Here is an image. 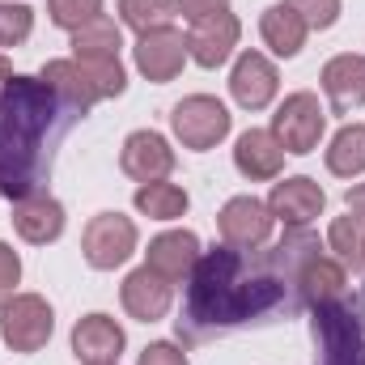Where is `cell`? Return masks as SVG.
Masks as SVG:
<instances>
[{
	"instance_id": "obj_1",
	"label": "cell",
	"mask_w": 365,
	"mask_h": 365,
	"mask_svg": "<svg viewBox=\"0 0 365 365\" xmlns=\"http://www.w3.org/2000/svg\"><path fill=\"white\" fill-rule=\"evenodd\" d=\"M314 251H323V242L310 230H284L276 247H255V251L225 242L204 251L187 276L182 314L175 319L179 340L204 344L247 323H276L297 314L302 310L297 272Z\"/></svg>"
},
{
	"instance_id": "obj_2",
	"label": "cell",
	"mask_w": 365,
	"mask_h": 365,
	"mask_svg": "<svg viewBox=\"0 0 365 365\" xmlns=\"http://www.w3.org/2000/svg\"><path fill=\"white\" fill-rule=\"evenodd\" d=\"M81 115L68 110L43 77L13 73L0 86V195L21 200L47 191L56 149Z\"/></svg>"
},
{
	"instance_id": "obj_3",
	"label": "cell",
	"mask_w": 365,
	"mask_h": 365,
	"mask_svg": "<svg viewBox=\"0 0 365 365\" xmlns=\"http://www.w3.org/2000/svg\"><path fill=\"white\" fill-rule=\"evenodd\" d=\"M319 365H365V284L310 310Z\"/></svg>"
},
{
	"instance_id": "obj_4",
	"label": "cell",
	"mask_w": 365,
	"mask_h": 365,
	"mask_svg": "<svg viewBox=\"0 0 365 365\" xmlns=\"http://www.w3.org/2000/svg\"><path fill=\"white\" fill-rule=\"evenodd\" d=\"M170 128H175V140H179L182 149H191V153H208V149H217V145L230 136L234 115L225 110L221 98H212V93H191V98L175 102V110H170Z\"/></svg>"
},
{
	"instance_id": "obj_5",
	"label": "cell",
	"mask_w": 365,
	"mask_h": 365,
	"mask_svg": "<svg viewBox=\"0 0 365 365\" xmlns=\"http://www.w3.org/2000/svg\"><path fill=\"white\" fill-rule=\"evenodd\" d=\"M56 331V310L43 293H13L0 306V340L13 353H38L47 349Z\"/></svg>"
},
{
	"instance_id": "obj_6",
	"label": "cell",
	"mask_w": 365,
	"mask_h": 365,
	"mask_svg": "<svg viewBox=\"0 0 365 365\" xmlns=\"http://www.w3.org/2000/svg\"><path fill=\"white\" fill-rule=\"evenodd\" d=\"M323 132H327V110H323L319 93L297 90V93H289V98L276 106L272 136L280 140V149H284V153H293V158L314 153V149H319V140H323Z\"/></svg>"
},
{
	"instance_id": "obj_7",
	"label": "cell",
	"mask_w": 365,
	"mask_h": 365,
	"mask_svg": "<svg viewBox=\"0 0 365 365\" xmlns=\"http://www.w3.org/2000/svg\"><path fill=\"white\" fill-rule=\"evenodd\" d=\"M136 221L123 212H98L81 234V255L93 272H115L136 255Z\"/></svg>"
},
{
	"instance_id": "obj_8",
	"label": "cell",
	"mask_w": 365,
	"mask_h": 365,
	"mask_svg": "<svg viewBox=\"0 0 365 365\" xmlns=\"http://www.w3.org/2000/svg\"><path fill=\"white\" fill-rule=\"evenodd\" d=\"M217 230H221V242L225 247L255 251V247H268V238H272V230H276V217H272V208H268V200L234 195L217 212Z\"/></svg>"
},
{
	"instance_id": "obj_9",
	"label": "cell",
	"mask_w": 365,
	"mask_h": 365,
	"mask_svg": "<svg viewBox=\"0 0 365 365\" xmlns=\"http://www.w3.org/2000/svg\"><path fill=\"white\" fill-rule=\"evenodd\" d=\"M132 60H136V73L153 86H166L175 81L187 64V34L175 26H158V30H145L136 34V47H132Z\"/></svg>"
},
{
	"instance_id": "obj_10",
	"label": "cell",
	"mask_w": 365,
	"mask_h": 365,
	"mask_svg": "<svg viewBox=\"0 0 365 365\" xmlns=\"http://www.w3.org/2000/svg\"><path fill=\"white\" fill-rule=\"evenodd\" d=\"M268 208H272V217L284 230H310V221L327 208V191L310 175H293V179L272 182Z\"/></svg>"
},
{
	"instance_id": "obj_11",
	"label": "cell",
	"mask_w": 365,
	"mask_h": 365,
	"mask_svg": "<svg viewBox=\"0 0 365 365\" xmlns=\"http://www.w3.org/2000/svg\"><path fill=\"white\" fill-rule=\"evenodd\" d=\"M238 38H242V21L230 9L204 17V21H191V30H187V60H195L200 68H221L234 56Z\"/></svg>"
},
{
	"instance_id": "obj_12",
	"label": "cell",
	"mask_w": 365,
	"mask_h": 365,
	"mask_svg": "<svg viewBox=\"0 0 365 365\" xmlns=\"http://www.w3.org/2000/svg\"><path fill=\"white\" fill-rule=\"evenodd\" d=\"M13 230L21 242L30 247H47V242H60L68 217H64V204L51 195V191H34V195H21L13 200Z\"/></svg>"
},
{
	"instance_id": "obj_13",
	"label": "cell",
	"mask_w": 365,
	"mask_h": 365,
	"mask_svg": "<svg viewBox=\"0 0 365 365\" xmlns=\"http://www.w3.org/2000/svg\"><path fill=\"white\" fill-rule=\"evenodd\" d=\"M119 302H123V310H128L136 323H158V319H166L170 306H175V284H170L166 276H158L149 264H140L136 272L123 276Z\"/></svg>"
},
{
	"instance_id": "obj_14",
	"label": "cell",
	"mask_w": 365,
	"mask_h": 365,
	"mask_svg": "<svg viewBox=\"0 0 365 365\" xmlns=\"http://www.w3.org/2000/svg\"><path fill=\"white\" fill-rule=\"evenodd\" d=\"M230 93L242 110H268L280 93V73L264 51H242L230 73Z\"/></svg>"
},
{
	"instance_id": "obj_15",
	"label": "cell",
	"mask_w": 365,
	"mask_h": 365,
	"mask_svg": "<svg viewBox=\"0 0 365 365\" xmlns=\"http://www.w3.org/2000/svg\"><path fill=\"white\" fill-rule=\"evenodd\" d=\"M119 170L136 182H158L175 170V149H170V140H166L162 132L140 128V132H132V136L123 140V149H119Z\"/></svg>"
},
{
	"instance_id": "obj_16",
	"label": "cell",
	"mask_w": 365,
	"mask_h": 365,
	"mask_svg": "<svg viewBox=\"0 0 365 365\" xmlns=\"http://www.w3.org/2000/svg\"><path fill=\"white\" fill-rule=\"evenodd\" d=\"M123 344H128L123 327L102 310L77 319V327H73V357L81 365H119Z\"/></svg>"
},
{
	"instance_id": "obj_17",
	"label": "cell",
	"mask_w": 365,
	"mask_h": 365,
	"mask_svg": "<svg viewBox=\"0 0 365 365\" xmlns=\"http://www.w3.org/2000/svg\"><path fill=\"white\" fill-rule=\"evenodd\" d=\"M200 255H204V247H200V238L191 230H166V234H158L149 242L145 264L158 276H166L170 284H187V276L200 264Z\"/></svg>"
},
{
	"instance_id": "obj_18",
	"label": "cell",
	"mask_w": 365,
	"mask_h": 365,
	"mask_svg": "<svg viewBox=\"0 0 365 365\" xmlns=\"http://www.w3.org/2000/svg\"><path fill=\"white\" fill-rule=\"evenodd\" d=\"M319 81H323V93H327L336 115H349V110L365 106V56H357V51L331 56L323 64Z\"/></svg>"
},
{
	"instance_id": "obj_19",
	"label": "cell",
	"mask_w": 365,
	"mask_h": 365,
	"mask_svg": "<svg viewBox=\"0 0 365 365\" xmlns=\"http://www.w3.org/2000/svg\"><path fill=\"white\" fill-rule=\"evenodd\" d=\"M234 166L247 182H272L280 179V166H284V149L272 136V128H247L238 140H234Z\"/></svg>"
},
{
	"instance_id": "obj_20",
	"label": "cell",
	"mask_w": 365,
	"mask_h": 365,
	"mask_svg": "<svg viewBox=\"0 0 365 365\" xmlns=\"http://www.w3.org/2000/svg\"><path fill=\"white\" fill-rule=\"evenodd\" d=\"M344 289H349V268H344L336 255H327V247L314 251V255L302 264V272H297L302 310H314V306H323V302H336Z\"/></svg>"
},
{
	"instance_id": "obj_21",
	"label": "cell",
	"mask_w": 365,
	"mask_h": 365,
	"mask_svg": "<svg viewBox=\"0 0 365 365\" xmlns=\"http://www.w3.org/2000/svg\"><path fill=\"white\" fill-rule=\"evenodd\" d=\"M259 34H264V47H268L272 56H280V60H293V56L306 47V38H310L306 21L297 17V9H293L289 0H276V4L264 9Z\"/></svg>"
},
{
	"instance_id": "obj_22",
	"label": "cell",
	"mask_w": 365,
	"mask_h": 365,
	"mask_svg": "<svg viewBox=\"0 0 365 365\" xmlns=\"http://www.w3.org/2000/svg\"><path fill=\"white\" fill-rule=\"evenodd\" d=\"M38 77H43V86H47V90L56 93L68 110H77L81 119L98 106V93H93L90 77L81 73V64H77V60H47Z\"/></svg>"
},
{
	"instance_id": "obj_23",
	"label": "cell",
	"mask_w": 365,
	"mask_h": 365,
	"mask_svg": "<svg viewBox=\"0 0 365 365\" xmlns=\"http://www.w3.org/2000/svg\"><path fill=\"white\" fill-rule=\"evenodd\" d=\"M132 204H136V212H145L149 221H179L182 212L191 208V195L182 191L179 182H140L136 187V195H132Z\"/></svg>"
},
{
	"instance_id": "obj_24",
	"label": "cell",
	"mask_w": 365,
	"mask_h": 365,
	"mask_svg": "<svg viewBox=\"0 0 365 365\" xmlns=\"http://www.w3.org/2000/svg\"><path fill=\"white\" fill-rule=\"evenodd\" d=\"M327 170L336 179L365 175V123H344L327 145Z\"/></svg>"
},
{
	"instance_id": "obj_25",
	"label": "cell",
	"mask_w": 365,
	"mask_h": 365,
	"mask_svg": "<svg viewBox=\"0 0 365 365\" xmlns=\"http://www.w3.org/2000/svg\"><path fill=\"white\" fill-rule=\"evenodd\" d=\"M119 47H123V30L106 13H98L81 30H73V56H119Z\"/></svg>"
},
{
	"instance_id": "obj_26",
	"label": "cell",
	"mask_w": 365,
	"mask_h": 365,
	"mask_svg": "<svg viewBox=\"0 0 365 365\" xmlns=\"http://www.w3.org/2000/svg\"><path fill=\"white\" fill-rule=\"evenodd\" d=\"M179 17V0H119V26L145 34L158 26H170Z\"/></svg>"
},
{
	"instance_id": "obj_27",
	"label": "cell",
	"mask_w": 365,
	"mask_h": 365,
	"mask_svg": "<svg viewBox=\"0 0 365 365\" xmlns=\"http://www.w3.org/2000/svg\"><path fill=\"white\" fill-rule=\"evenodd\" d=\"M73 60H77L81 73L90 77L98 102H102V98H119V93L128 90V73H123L119 56H73Z\"/></svg>"
},
{
	"instance_id": "obj_28",
	"label": "cell",
	"mask_w": 365,
	"mask_h": 365,
	"mask_svg": "<svg viewBox=\"0 0 365 365\" xmlns=\"http://www.w3.org/2000/svg\"><path fill=\"white\" fill-rule=\"evenodd\" d=\"M361 242H365V225L353 212H344V217L331 221V230H327V251H331L344 268H361Z\"/></svg>"
},
{
	"instance_id": "obj_29",
	"label": "cell",
	"mask_w": 365,
	"mask_h": 365,
	"mask_svg": "<svg viewBox=\"0 0 365 365\" xmlns=\"http://www.w3.org/2000/svg\"><path fill=\"white\" fill-rule=\"evenodd\" d=\"M34 30V9L21 0H4L0 4V51L4 47H21Z\"/></svg>"
},
{
	"instance_id": "obj_30",
	"label": "cell",
	"mask_w": 365,
	"mask_h": 365,
	"mask_svg": "<svg viewBox=\"0 0 365 365\" xmlns=\"http://www.w3.org/2000/svg\"><path fill=\"white\" fill-rule=\"evenodd\" d=\"M102 13V0H47V17H51V26H60V30H81L86 21H93Z\"/></svg>"
},
{
	"instance_id": "obj_31",
	"label": "cell",
	"mask_w": 365,
	"mask_h": 365,
	"mask_svg": "<svg viewBox=\"0 0 365 365\" xmlns=\"http://www.w3.org/2000/svg\"><path fill=\"white\" fill-rule=\"evenodd\" d=\"M289 4L306 21V30H331L340 21V0H289Z\"/></svg>"
},
{
	"instance_id": "obj_32",
	"label": "cell",
	"mask_w": 365,
	"mask_h": 365,
	"mask_svg": "<svg viewBox=\"0 0 365 365\" xmlns=\"http://www.w3.org/2000/svg\"><path fill=\"white\" fill-rule=\"evenodd\" d=\"M17 284H21V259L9 242H0V306L17 293Z\"/></svg>"
},
{
	"instance_id": "obj_33",
	"label": "cell",
	"mask_w": 365,
	"mask_h": 365,
	"mask_svg": "<svg viewBox=\"0 0 365 365\" xmlns=\"http://www.w3.org/2000/svg\"><path fill=\"white\" fill-rule=\"evenodd\" d=\"M136 365H191V361H187V353H182L175 340H158V344H149V349L140 353Z\"/></svg>"
},
{
	"instance_id": "obj_34",
	"label": "cell",
	"mask_w": 365,
	"mask_h": 365,
	"mask_svg": "<svg viewBox=\"0 0 365 365\" xmlns=\"http://www.w3.org/2000/svg\"><path fill=\"white\" fill-rule=\"evenodd\" d=\"M225 9H230V0H179V13L187 21H204V17L225 13Z\"/></svg>"
},
{
	"instance_id": "obj_35",
	"label": "cell",
	"mask_w": 365,
	"mask_h": 365,
	"mask_svg": "<svg viewBox=\"0 0 365 365\" xmlns=\"http://www.w3.org/2000/svg\"><path fill=\"white\" fill-rule=\"evenodd\" d=\"M344 204H349V212L365 225V182H357V187H349V191H344Z\"/></svg>"
},
{
	"instance_id": "obj_36",
	"label": "cell",
	"mask_w": 365,
	"mask_h": 365,
	"mask_svg": "<svg viewBox=\"0 0 365 365\" xmlns=\"http://www.w3.org/2000/svg\"><path fill=\"white\" fill-rule=\"evenodd\" d=\"M9 77H13V64H9V56H4V51H0V86H4V81H9Z\"/></svg>"
},
{
	"instance_id": "obj_37",
	"label": "cell",
	"mask_w": 365,
	"mask_h": 365,
	"mask_svg": "<svg viewBox=\"0 0 365 365\" xmlns=\"http://www.w3.org/2000/svg\"><path fill=\"white\" fill-rule=\"evenodd\" d=\"M361 268H365V242H361Z\"/></svg>"
},
{
	"instance_id": "obj_38",
	"label": "cell",
	"mask_w": 365,
	"mask_h": 365,
	"mask_svg": "<svg viewBox=\"0 0 365 365\" xmlns=\"http://www.w3.org/2000/svg\"><path fill=\"white\" fill-rule=\"evenodd\" d=\"M0 4H4V0H0Z\"/></svg>"
}]
</instances>
